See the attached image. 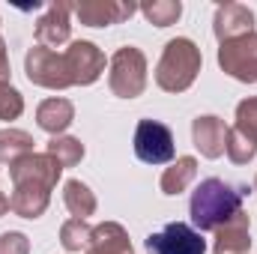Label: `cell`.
I'll return each instance as SVG.
<instances>
[{
  "label": "cell",
  "mask_w": 257,
  "mask_h": 254,
  "mask_svg": "<svg viewBox=\"0 0 257 254\" xmlns=\"http://www.w3.org/2000/svg\"><path fill=\"white\" fill-rule=\"evenodd\" d=\"M147 254H203L206 242L200 236V230H194L186 221H171L162 230L150 233L144 242Z\"/></svg>",
  "instance_id": "obj_2"
},
{
  "label": "cell",
  "mask_w": 257,
  "mask_h": 254,
  "mask_svg": "<svg viewBox=\"0 0 257 254\" xmlns=\"http://www.w3.org/2000/svg\"><path fill=\"white\" fill-rule=\"evenodd\" d=\"M135 153L147 165H165L174 159V135L165 123L141 120L135 132Z\"/></svg>",
  "instance_id": "obj_3"
},
{
  "label": "cell",
  "mask_w": 257,
  "mask_h": 254,
  "mask_svg": "<svg viewBox=\"0 0 257 254\" xmlns=\"http://www.w3.org/2000/svg\"><path fill=\"white\" fill-rule=\"evenodd\" d=\"M239 203H242V197H239V191L233 189L230 183L215 180V177L203 180L192 194V221H194V227L212 230V227L230 221V218L239 212Z\"/></svg>",
  "instance_id": "obj_1"
}]
</instances>
